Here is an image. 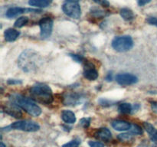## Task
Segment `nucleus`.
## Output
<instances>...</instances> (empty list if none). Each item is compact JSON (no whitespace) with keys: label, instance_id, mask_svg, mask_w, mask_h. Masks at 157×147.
<instances>
[{"label":"nucleus","instance_id":"nucleus-5","mask_svg":"<svg viewBox=\"0 0 157 147\" xmlns=\"http://www.w3.org/2000/svg\"><path fill=\"white\" fill-rule=\"evenodd\" d=\"M62 10L67 16L78 19L81 15V6L77 2H66L63 4Z\"/></svg>","mask_w":157,"mask_h":147},{"label":"nucleus","instance_id":"nucleus-17","mask_svg":"<svg viewBox=\"0 0 157 147\" xmlns=\"http://www.w3.org/2000/svg\"><path fill=\"white\" fill-rule=\"evenodd\" d=\"M19 35L20 32L13 28H8L4 32L5 40L9 42H12V41H15Z\"/></svg>","mask_w":157,"mask_h":147},{"label":"nucleus","instance_id":"nucleus-3","mask_svg":"<svg viewBox=\"0 0 157 147\" xmlns=\"http://www.w3.org/2000/svg\"><path fill=\"white\" fill-rule=\"evenodd\" d=\"M11 102L14 103L23 110L32 116H38L41 113V109L35 104L33 100L22 96L21 94L14 93L9 96Z\"/></svg>","mask_w":157,"mask_h":147},{"label":"nucleus","instance_id":"nucleus-6","mask_svg":"<svg viewBox=\"0 0 157 147\" xmlns=\"http://www.w3.org/2000/svg\"><path fill=\"white\" fill-rule=\"evenodd\" d=\"M10 128L13 130L25 132H36L40 129V126L32 120H20L11 124Z\"/></svg>","mask_w":157,"mask_h":147},{"label":"nucleus","instance_id":"nucleus-35","mask_svg":"<svg viewBox=\"0 0 157 147\" xmlns=\"http://www.w3.org/2000/svg\"><path fill=\"white\" fill-rule=\"evenodd\" d=\"M151 108L153 111L157 113V102H156V101L151 102Z\"/></svg>","mask_w":157,"mask_h":147},{"label":"nucleus","instance_id":"nucleus-1","mask_svg":"<svg viewBox=\"0 0 157 147\" xmlns=\"http://www.w3.org/2000/svg\"><path fill=\"white\" fill-rule=\"evenodd\" d=\"M41 58L32 49L24 51L18 58V65L21 70L26 73L34 72L41 66Z\"/></svg>","mask_w":157,"mask_h":147},{"label":"nucleus","instance_id":"nucleus-26","mask_svg":"<svg viewBox=\"0 0 157 147\" xmlns=\"http://www.w3.org/2000/svg\"><path fill=\"white\" fill-rule=\"evenodd\" d=\"M130 132L134 135H141L143 133V130L140 126L136 125V124H132Z\"/></svg>","mask_w":157,"mask_h":147},{"label":"nucleus","instance_id":"nucleus-10","mask_svg":"<svg viewBox=\"0 0 157 147\" xmlns=\"http://www.w3.org/2000/svg\"><path fill=\"white\" fill-rule=\"evenodd\" d=\"M3 111L15 118H21L22 116L21 108L12 102L6 104V106L3 107Z\"/></svg>","mask_w":157,"mask_h":147},{"label":"nucleus","instance_id":"nucleus-7","mask_svg":"<svg viewBox=\"0 0 157 147\" xmlns=\"http://www.w3.org/2000/svg\"><path fill=\"white\" fill-rule=\"evenodd\" d=\"M54 21L49 17H44L41 18L38 22L40 27V35L42 38H49L52 33V29H53Z\"/></svg>","mask_w":157,"mask_h":147},{"label":"nucleus","instance_id":"nucleus-2","mask_svg":"<svg viewBox=\"0 0 157 147\" xmlns=\"http://www.w3.org/2000/svg\"><path fill=\"white\" fill-rule=\"evenodd\" d=\"M31 97L36 102L42 104H51L54 100L53 93L52 89L47 84L42 83L33 85V87L29 90Z\"/></svg>","mask_w":157,"mask_h":147},{"label":"nucleus","instance_id":"nucleus-25","mask_svg":"<svg viewBox=\"0 0 157 147\" xmlns=\"http://www.w3.org/2000/svg\"><path fill=\"white\" fill-rule=\"evenodd\" d=\"M90 120H91V119H90V117L82 118V119H81V120H80L79 125L81 126H82L83 128H84V129L88 128V127L90 126Z\"/></svg>","mask_w":157,"mask_h":147},{"label":"nucleus","instance_id":"nucleus-21","mask_svg":"<svg viewBox=\"0 0 157 147\" xmlns=\"http://www.w3.org/2000/svg\"><path fill=\"white\" fill-rule=\"evenodd\" d=\"M29 22V18L26 16H22L18 18L14 23V26L15 28H22L23 26L26 25L27 23Z\"/></svg>","mask_w":157,"mask_h":147},{"label":"nucleus","instance_id":"nucleus-37","mask_svg":"<svg viewBox=\"0 0 157 147\" xmlns=\"http://www.w3.org/2000/svg\"><path fill=\"white\" fill-rule=\"evenodd\" d=\"M106 80H107V81H109V82L112 81V80H113V74L108 73V74L106 77Z\"/></svg>","mask_w":157,"mask_h":147},{"label":"nucleus","instance_id":"nucleus-28","mask_svg":"<svg viewBox=\"0 0 157 147\" xmlns=\"http://www.w3.org/2000/svg\"><path fill=\"white\" fill-rule=\"evenodd\" d=\"M100 105L103 106V107H110V106H112L113 104V103L112 101L104 99V98H101L98 100Z\"/></svg>","mask_w":157,"mask_h":147},{"label":"nucleus","instance_id":"nucleus-11","mask_svg":"<svg viewBox=\"0 0 157 147\" xmlns=\"http://www.w3.org/2000/svg\"><path fill=\"white\" fill-rule=\"evenodd\" d=\"M84 77L89 81H94L98 77V72L95 68L94 65L90 62L85 64L84 70Z\"/></svg>","mask_w":157,"mask_h":147},{"label":"nucleus","instance_id":"nucleus-9","mask_svg":"<svg viewBox=\"0 0 157 147\" xmlns=\"http://www.w3.org/2000/svg\"><path fill=\"white\" fill-rule=\"evenodd\" d=\"M41 10L33 9H27V8H21V7H12L10 8L6 12V17L9 18H15L18 15H21L24 13H29V12H40Z\"/></svg>","mask_w":157,"mask_h":147},{"label":"nucleus","instance_id":"nucleus-27","mask_svg":"<svg viewBox=\"0 0 157 147\" xmlns=\"http://www.w3.org/2000/svg\"><path fill=\"white\" fill-rule=\"evenodd\" d=\"M137 147H156V144L153 142H150L148 140H144V142H140Z\"/></svg>","mask_w":157,"mask_h":147},{"label":"nucleus","instance_id":"nucleus-8","mask_svg":"<svg viewBox=\"0 0 157 147\" xmlns=\"http://www.w3.org/2000/svg\"><path fill=\"white\" fill-rule=\"evenodd\" d=\"M116 81L120 85L129 86L137 83L138 78L137 77L132 74L124 73L119 74L117 75Z\"/></svg>","mask_w":157,"mask_h":147},{"label":"nucleus","instance_id":"nucleus-33","mask_svg":"<svg viewBox=\"0 0 157 147\" xmlns=\"http://www.w3.org/2000/svg\"><path fill=\"white\" fill-rule=\"evenodd\" d=\"M8 84L10 85H15V84H21L22 81L21 80H16V79H9L7 81Z\"/></svg>","mask_w":157,"mask_h":147},{"label":"nucleus","instance_id":"nucleus-20","mask_svg":"<svg viewBox=\"0 0 157 147\" xmlns=\"http://www.w3.org/2000/svg\"><path fill=\"white\" fill-rule=\"evenodd\" d=\"M132 110H133V107L131 104H128V103H123V104H120L118 107V111L124 114L132 113Z\"/></svg>","mask_w":157,"mask_h":147},{"label":"nucleus","instance_id":"nucleus-24","mask_svg":"<svg viewBox=\"0 0 157 147\" xmlns=\"http://www.w3.org/2000/svg\"><path fill=\"white\" fill-rule=\"evenodd\" d=\"M90 13L93 16H94L95 18H103V17L105 15V12H104L101 9H98V8H93V9H90Z\"/></svg>","mask_w":157,"mask_h":147},{"label":"nucleus","instance_id":"nucleus-30","mask_svg":"<svg viewBox=\"0 0 157 147\" xmlns=\"http://www.w3.org/2000/svg\"><path fill=\"white\" fill-rule=\"evenodd\" d=\"M93 1L98 4L101 5V6H104V7H109L110 6V2H108V0H93Z\"/></svg>","mask_w":157,"mask_h":147},{"label":"nucleus","instance_id":"nucleus-4","mask_svg":"<svg viewBox=\"0 0 157 147\" xmlns=\"http://www.w3.org/2000/svg\"><path fill=\"white\" fill-rule=\"evenodd\" d=\"M112 47L119 52H126L130 51L133 46V41L129 35L115 37L112 41Z\"/></svg>","mask_w":157,"mask_h":147},{"label":"nucleus","instance_id":"nucleus-29","mask_svg":"<svg viewBox=\"0 0 157 147\" xmlns=\"http://www.w3.org/2000/svg\"><path fill=\"white\" fill-rule=\"evenodd\" d=\"M69 56H70L72 59L75 60V61L78 63H81L83 61H84V58H83L81 55H75V54H70V55H69Z\"/></svg>","mask_w":157,"mask_h":147},{"label":"nucleus","instance_id":"nucleus-19","mask_svg":"<svg viewBox=\"0 0 157 147\" xmlns=\"http://www.w3.org/2000/svg\"><path fill=\"white\" fill-rule=\"evenodd\" d=\"M120 14H121V16L124 18L125 21H130L134 19L135 15L133 13V11L131 9H128V8H123L120 11Z\"/></svg>","mask_w":157,"mask_h":147},{"label":"nucleus","instance_id":"nucleus-34","mask_svg":"<svg viewBox=\"0 0 157 147\" xmlns=\"http://www.w3.org/2000/svg\"><path fill=\"white\" fill-rule=\"evenodd\" d=\"M136 2H137L138 5L140 6H144L145 5L150 3L151 2V0H136Z\"/></svg>","mask_w":157,"mask_h":147},{"label":"nucleus","instance_id":"nucleus-14","mask_svg":"<svg viewBox=\"0 0 157 147\" xmlns=\"http://www.w3.org/2000/svg\"><path fill=\"white\" fill-rule=\"evenodd\" d=\"M111 126L117 131H126L131 129L132 124L125 120H113L111 123Z\"/></svg>","mask_w":157,"mask_h":147},{"label":"nucleus","instance_id":"nucleus-12","mask_svg":"<svg viewBox=\"0 0 157 147\" xmlns=\"http://www.w3.org/2000/svg\"><path fill=\"white\" fill-rule=\"evenodd\" d=\"M83 97L78 93H68L64 97V104L66 106H75L81 102Z\"/></svg>","mask_w":157,"mask_h":147},{"label":"nucleus","instance_id":"nucleus-18","mask_svg":"<svg viewBox=\"0 0 157 147\" xmlns=\"http://www.w3.org/2000/svg\"><path fill=\"white\" fill-rule=\"evenodd\" d=\"M53 0H29V5L38 8H45L52 4Z\"/></svg>","mask_w":157,"mask_h":147},{"label":"nucleus","instance_id":"nucleus-31","mask_svg":"<svg viewBox=\"0 0 157 147\" xmlns=\"http://www.w3.org/2000/svg\"><path fill=\"white\" fill-rule=\"evenodd\" d=\"M88 145H90V147H105L104 144L96 141H89Z\"/></svg>","mask_w":157,"mask_h":147},{"label":"nucleus","instance_id":"nucleus-32","mask_svg":"<svg viewBox=\"0 0 157 147\" xmlns=\"http://www.w3.org/2000/svg\"><path fill=\"white\" fill-rule=\"evenodd\" d=\"M147 21L151 25H154L157 27V18L156 17H149V18H147Z\"/></svg>","mask_w":157,"mask_h":147},{"label":"nucleus","instance_id":"nucleus-39","mask_svg":"<svg viewBox=\"0 0 157 147\" xmlns=\"http://www.w3.org/2000/svg\"><path fill=\"white\" fill-rule=\"evenodd\" d=\"M0 147H6V145L3 143L2 142H1V144H0Z\"/></svg>","mask_w":157,"mask_h":147},{"label":"nucleus","instance_id":"nucleus-23","mask_svg":"<svg viewBox=\"0 0 157 147\" xmlns=\"http://www.w3.org/2000/svg\"><path fill=\"white\" fill-rule=\"evenodd\" d=\"M81 140L79 138H75V139H72L70 142L64 143L62 145V147H79L81 145Z\"/></svg>","mask_w":157,"mask_h":147},{"label":"nucleus","instance_id":"nucleus-22","mask_svg":"<svg viewBox=\"0 0 157 147\" xmlns=\"http://www.w3.org/2000/svg\"><path fill=\"white\" fill-rule=\"evenodd\" d=\"M135 135L133 133H132L131 132L130 133H121V134L118 135L117 138L122 142H127V141H130L131 139H133V136Z\"/></svg>","mask_w":157,"mask_h":147},{"label":"nucleus","instance_id":"nucleus-38","mask_svg":"<svg viewBox=\"0 0 157 147\" xmlns=\"http://www.w3.org/2000/svg\"><path fill=\"white\" fill-rule=\"evenodd\" d=\"M66 2H78L79 0H66Z\"/></svg>","mask_w":157,"mask_h":147},{"label":"nucleus","instance_id":"nucleus-15","mask_svg":"<svg viewBox=\"0 0 157 147\" xmlns=\"http://www.w3.org/2000/svg\"><path fill=\"white\" fill-rule=\"evenodd\" d=\"M144 127L146 131L148 133L152 142H153L157 145V129L155 128L151 123L148 122L144 123Z\"/></svg>","mask_w":157,"mask_h":147},{"label":"nucleus","instance_id":"nucleus-13","mask_svg":"<svg viewBox=\"0 0 157 147\" xmlns=\"http://www.w3.org/2000/svg\"><path fill=\"white\" fill-rule=\"evenodd\" d=\"M94 136L96 139H99V140L108 142L111 139L112 134L109 129L106 128V127H102V128H100L99 130L95 132Z\"/></svg>","mask_w":157,"mask_h":147},{"label":"nucleus","instance_id":"nucleus-16","mask_svg":"<svg viewBox=\"0 0 157 147\" xmlns=\"http://www.w3.org/2000/svg\"><path fill=\"white\" fill-rule=\"evenodd\" d=\"M61 119L64 123L67 124H72L76 122V116L71 110H63L61 112Z\"/></svg>","mask_w":157,"mask_h":147},{"label":"nucleus","instance_id":"nucleus-36","mask_svg":"<svg viewBox=\"0 0 157 147\" xmlns=\"http://www.w3.org/2000/svg\"><path fill=\"white\" fill-rule=\"evenodd\" d=\"M140 109V105L138 104H135L133 107V110H132V113H136L138 110Z\"/></svg>","mask_w":157,"mask_h":147}]
</instances>
